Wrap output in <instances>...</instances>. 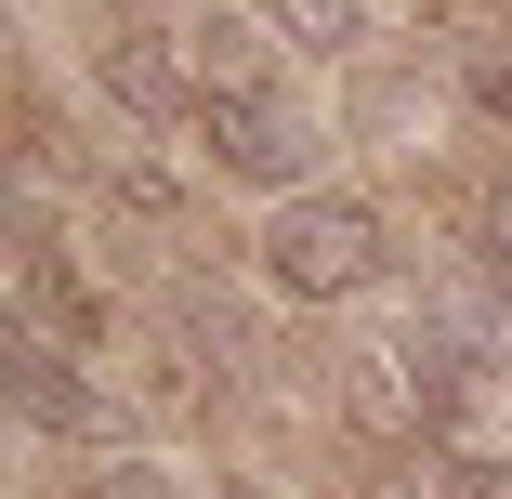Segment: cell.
<instances>
[{
    "label": "cell",
    "mask_w": 512,
    "mask_h": 499,
    "mask_svg": "<svg viewBox=\"0 0 512 499\" xmlns=\"http://www.w3.org/2000/svg\"><path fill=\"white\" fill-rule=\"evenodd\" d=\"M486 250H499V263H512V171H499V184H486Z\"/></svg>",
    "instance_id": "obj_11"
},
{
    "label": "cell",
    "mask_w": 512,
    "mask_h": 499,
    "mask_svg": "<svg viewBox=\"0 0 512 499\" xmlns=\"http://www.w3.org/2000/svg\"><path fill=\"white\" fill-rule=\"evenodd\" d=\"M381 211H368V197H316V184H302V197H276V224H263V276L289 289V303H355V289L381 276Z\"/></svg>",
    "instance_id": "obj_2"
},
{
    "label": "cell",
    "mask_w": 512,
    "mask_h": 499,
    "mask_svg": "<svg viewBox=\"0 0 512 499\" xmlns=\"http://www.w3.org/2000/svg\"><path fill=\"white\" fill-rule=\"evenodd\" d=\"M14 316H40V329H66V342H106V289L66 263V237H53L40 211H27V237H14Z\"/></svg>",
    "instance_id": "obj_5"
},
{
    "label": "cell",
    "mask_w": 512,
    "mask_h": 499,
    "mask_svg": "<svg viewBox=\"0 0 512 499\" xmlns=\"http://www.w3.org/2000/svg\"><path fill=\"white\" fill-rule=\"evenodd\" d=\"M92 79H106L132 119H197V40L184 27H119L92 53Z\"/></svg>",
    "instance_id": "obj_4"
},
{
    "label": "cell",
    "mask_w": 512,
    "mask_h": 499,
    "mask_svg": "<svg viewBox=\"0 0 512 499\" xmlns=\"http://www.w3.org/2000/svg\"><path fill=\"white\" fill-rule=\"evenodd\" d=\"M224 499H263V486H224Z\"/></svg>",
    "instance_id": "obj_12"
},
{
    "label": "cell",
    "mask_w": 512,
    "mask_h": 499,
    "mask_svg": "<svg viewBox=\"0 0 512 499\" xmlns=\"http://www.w3.org/2000/svg\"><path fill=\"white\" fill-rule=\"evenodd\" d=\"M197 158H211L224 184H250V197H302L316 158H329V119L302 106L276 66L263 79H211L197 92Z\"/></svg>",
    "instance_id": "obj_1"
},
{
    "label": "cell",
    "mask_w": 512,
    "mask_h": 499,
    "mask_svg": "<svg viewBox=\"0 0 512 499\" xmlns=\"http://www.w3.org/2000/svg\"><path fill=\"white\" fill-rule=\"evenodd\" d=\"M92 499H184V473H158V460H106V473H92Z\"/></svg>",
    "instance_id": "obj_10"
},
{
    "label": "cell",
    "mask_w": 512,
    "mask_h": 499,
    "mask_svg": "<svg viewBox=\"0 0 512 499\" xmlns=\"http://www.w3.org/2000/svg\"><path fill=\"white\" fill-rule=\"evenodd\" d=\"M434 499H512V447L447 434V447H434Z\"/></svg>",
    "instance_id": "obj_9"
},
{
    "label": "cell",
    "mask_w": 512,
    "mask_h": 499,
    "mask_svg": "<svg viewBox=\"0 0 512 499\" xmlns=\"http://www.w3.org/2000/svg\"><path fill=\"white\" fill-rule=\"evenodd\" d=\"M276 14V40H302V53H355L368 27H381V0H263Z\"/></svg>",
    "instance_id": "obj_8"
},
{
    "label": "cell",
    "mask_w": 512,
    "mask_h": 499,
    "mask_svg": "<svg viewBox=\"0 0 512 499\" xmlns=\"http://www.w3.org/2000/svg\"><path fill=\"white\" fill-rule=\"evenodd\" d=\"M0 394H14V421H27V434H53V447L106 434V381H92V368H79V342H66V329H40V316L0 329Z\"/></svg>",
    "instance_id": "obj_3"
},
{
    "label": "cell",
    "mask_w": 512,
    "mask_h": 499,
    "mask_svg": "<svg viewBox=\"0 0 512 499\" xmlns=\"http://www.w3.org/2000/svg\"><path fill=\"white\" fill-rule=\"evenodd\" d=\"M342 132H355V145L434 132V79H407V66H368V79H355V106H342ZM394 158H407V145H394Z\"/></svg>",
    "instance_id": "obj_7"
},
{
    "label": "cell",
    "mask_w": 512,
    "mask_h": 499,
    "mask_svg": "<svg viewBox=\"0 0 512 499\" xmlns=\"http://www.w3.org/2000/svg\"><path fill=\"white\" fill-rule=\"evenodd\" d=\"M447 92L486 119H512V14H460L447 27Z\"/></svg>",
    "instance_id": "obj_6"
}]
</instances>
